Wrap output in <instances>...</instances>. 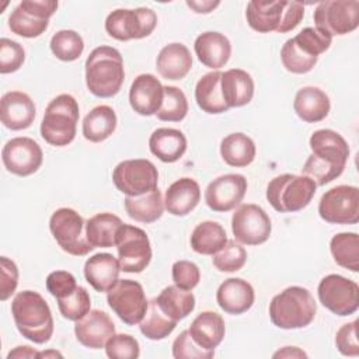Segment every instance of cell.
<instances>
[{
	"mask_svg": "<svg viewBox=\"0 0 359 359\" xmlns=\"http://www.w3.org/2000/svg\"><path fill=\"white\" fill-rule=\"evenodd\" d=\"M118 261L121 271L140 273L151 261V245L146 231L137 226L122 224L116 236Z\"/></svg>",
	"mask_w": 359,
	"mask_h": 359,
	"instance_id": "cell-9",
	"label": "cell"
},
{
	"mask_svg": "<svg viewBox=\"0 0 359 359\" xmlns=\"http://www.w3.org/2000/svg\"><path fill=\"white\" fill-rule=\"evenodd\" d=\"M11 358H17V359H36L39 358V352L35 351L34 348L28 346V345H20V346H15L13 351L8 352L7 355V359H11Z\"/></svg>",
	"mask_w": 359,
	"mask_h": 359,
	"instance_id": "cell-56",
	"label": "cell"
},
{
	"mask_svg": "<svg viewBox=\"0 0 359 359\" xmlns=\"http://www.w3.org/2000/svg\"><path fill=\"white\" fill-rule=\"evenodd\" d=\"M247 180L241 174H224L215 178L205 189V202L213 212H229L243 201Z\"/></svg>",
	"mask_w": 359,
	"mask_h": 359,
	"instance_id": "cell-17",
	"label": "cell"
},
{
	"mask_svg": "<svg viewBox=\"0 0 359 359\" xmlns=\"http://www.w3.org/2000/svg\"><path fill=\"white\" fill-rule=\"evenodd\" d=\"M316 28L334 36L355 31L359 25L358 0H327L314 10Z\"/></svg>",
	"mask_w": 359,
	"mask_h": 359,
	"instance_id": "cell-10",
	"label": "cell"
},
{
	"mask_svg": "<svg viewBox=\"0 0 359 359\" xmlns=\"http://www.w3.org/2000/svg\"><path fill=\"white\" fill-rule=\"evenodd\" d=\"M171 275L174 285L185 290H192L201 280V271L198 265L187 259L175 261L171 268Z\"/></svg>",
	"mask_w": 359,
	"mask_h": 359,
	"instance_id": "cell-50",
	"label": "cell"
},
{
	"mask_svg": "<svg viewBox=\"0 0 359 359\" xmlns=\"http://www.w3.org/2000/svg\"><path fill=\"white\" fill-rule=\"evenodd\" d=\"M0 300L6 302L14 294L18 285V268L14 261L7 257L0 258Z\"/></svg>",
	"mask_w": 359,
	"mask_h": 359,
	"instance_id": "cell-53",
	"label": "cell"
},
{
	"mask_svg": "<svg viewBox=\"0 0 359 359\" xmlns=\"http://www.w3.org/2000/svg\"><path fill=\"white\" fill-rule=\"evenodd\" d=\"M49 20L38 18L25 11L20 4L11 11L8 17V28L13 34L22 38H36L46 31Z\"/></svg>",
	"mask_w": 359,
	"mask_h": 359,
	"instance_id": "cell-42",
	"label": "cell"
},
{
	"mask_svg": "<svg viewBox=\"0 0 359 359\" xmlns=\"http://www.w3.org/2000/svg\"><path fill=\"white\" fill-rule=\"evenodd\" d=\"M303 17H304V6L302 3L286 1L283 18H282L280 27L278 28L276 32L286 34V32L294 29L300 24V21L303 20Z\"/></svg>",
	"mask_w": 359,
	"mask_h": 359,
	"instance_id": "cell-54",
	"label": "cell"
},
{
	"mask_svg": "<svg viewBox=\"0 0 359 359\" xmlns=\"http://www.w3.org/2000/svg\"><path fill=\"white\" fill-rule=\"evenodd\" d=\"M25 60L24 48L8 38L0 39V73L8 74L17 72Z\"/></svg>",
	"mask_w": 359,
	"mask_h": 359,
	"instance_id": "cell-48",
	"label": "cell"
},
{
	"mask_svg": "<svg viewBox=\"0 0 359 359\" xmlns=\"http://www.w3.org/2000/svg\"><path fill=\"white\" fill-rule=\"evenodd\" d=\"M358 321L344 324L335 334V345L341 355L344 356H358L359 355V344H358Z\"/></svg>",
	"mask_w": 359,
	"mask_h": 359,
	"instance_id": "cell-52",
	"label": "cell"
},
{
	"mask_svg": "<svg viewBox=\"0 0 359 359\" xmlns=\"http://www.w3.org/2000/svg\"><path fill=\"white\" fill-rule=\"evenodd\" d=\"M317 303L313 294L302 286H289L269 303V318L282 330L304 328L314 320Z\"/></svg>",
	"mask_w": 359,
	"mask_h": 359,
	"instance_id": "cell-4",
	"label": "cell"
},
{
	"mask_svg": "<svg viewBox=\"0 0 359 359\" xmlns=\"http://www.w3.org/2000/svg\"><path fill=\"white\" fill-rule=\"evenodd\" d=\"M49 229L57 245L70 255L83 257L94 250L86 236V223L74 209L55 210L49 219Z\"/></svg>",
	"mask_w": 359,
	"mask_h": 359,
	"instance_id": "cell-7",
	"label": "cell"
},
{
	"mask_svg": "<svg viewBox=\"0 0 359 359\" xmlns=\"http://www.w3.org/2000/svg\"><path fill=\"white\" fill-rule=\"evenodd\" d=\"M293 109L296 115L307 123L320 122L330 114V97L318 87H303L294 95Z\"/></svg>",
	"mask_w": 359,
	"mask_h": 359,
	"instance_id": "cell-27",
	"label": "cell"
},
{
	"mask_svg": "<svg viewBox=\"0 0 359 359\" xmlns=\"http://www.w3.org/2000/svg\"><path fill=\"white\" fill-rule=\"evenodd\" d=\"M80 111L76 98L70 94H60L55 97L46 107L42 122V139L56 147L70 144L77 132Z\"/></svg>",
	"mask_w": 359,
	"mask_h": 359,
	"instance_id": "cell-5",
	"label": "cell"
},
{
	"mask_svg": "<svg viewBox=\"0 0 359 359\" xmlns=\"http://www.w3.org/2000/svg\"><path fill=\"white\" fill-rule=\"evenodd\" d=\"M76 339L86 348H105L107 341L115 334V324L102 310H90L74 324Z\"/></svg>",
	"mask_w": 359,
	"mask_h": 359,
	"instance_id": "cell-19",
	"label": "cell"
},
{
	"mask_svg": "<svg viewBox=\"0 0 359 359\" xmlns=\"http://www.w3.org/2000/svg\"><path fill=\"white\" fill-rule=\"evenodd\" d=\"M20 6L29 14L42 20H49L57 10V1L53 0H24Z\"/></svg>",
	"mask_w": 359,
	"mask_h": 359,
	"instance_id": "cell-55",
	"label": "cell"
},
{
	"mask_svg": "<svg viewBox=\"0 0 359 359\" xmlns=\"http://www.w3.org/2000/svg\"><path fill=\"white\" fill-rule=\"evenodd\" d=\"M219 4L220 1H187V6L199 14H208L213 11Z\"/></svg>",
	"mask_w": 359,
	"mask_h": 359,
	"instance_id": "cell-57",
	"label": "cell"
},
{
	"mask_svg": "<svg viewBox=\"0 0 359 359\" xmlns=\"http://www.w3.org/2000/svg\"><path fill=\"white\" fill-rule=\"evenodd\" d=\"M231 231L238 243L245 245H259L269 238L272 223L261 206L243 203L233 213Z\"/></svg>",
	"mask_w": 359,
	"mask_h": 359,
	"instance_id": "cell-15",
	"label": "cell"
},
{
	"mask_svg": "<svg viewBox=\"0 0 359 359\" xmlns=\"http://www.w3.org/2000/svg\"><path fill=\"white\" fill-rule=\"evenodd\" d=\"M320 303L331 313L345 317L353 314L359 307V286L342 275L330 273L324 276L317 287Z\"/></svg>",
	"mask_w": 359,
	"mask_h": 359,
	"instance_id": "cell-13",
	"label": "cell"
},
{
	"mask_svg": "<svg viewBox=\"0 0 359 359\" xmlns=\"http://www.w3.org/2000/svg\"><path fill=\"white\" fill-rule=\"evenodd\" d=\"M188 114L184 91L175 86H164V98L156 116L164 122H181Z\"/></svg>",
	"mask_w": 359,
	"mask_h": 359,
	"instance_id": "cell-41",
	"label": "cell"
},
{
	"mask_svg": "<svg viewBox=\"0 0 359 359\" xmlns=\"http://www.w3.org/2000/svg\"><path fill=\"white\" fill-rule=\"evenodd\" d=\"M292 39L300 50H303L306 55L313 57H318L321 53H324L331 46V42H332L331 35L313 27L303 28Z\"/></svg>",
	"mask_w": 359,
	"mask_h": 359,
	"instance_id": "cell-46",
	"label": "cell"
},
{
	"mask_svg": "<svg viewBox=\"0 0 359 359\" xmlns=\"http://www.w3.org/2000/svg\"><path fill=\"white\" fill-rule=\"evenodd\" d=\"M123 206L128 216L139 223H153L164 212V201L158 188L139 196H126Z\"/></svg>",
	"mask_w": 359,
	"mask_h": 359,
	"instance_id": "cell-35",
	"label": "cell"
},
{
	"mask_svg": "<svg viewBox=\"0 0 359 359\" xmlns=\"http://www.w3.org/2000/svg\"><path fill=\"white\" fill-rule=\"evenodd\" d=\"M273 358H307V353L297 346H285L273 353Z\"/></svg>",
	"mask_w": 359,
	"mask_h": 359,
	"instance_id": "cell-58",
	"label": "cell"
},
{
	"mask_svg": "<svg viewBox=\"0 0 359 359\" xmlns=\"http://www.w3.org/2000/svg\"><path fill=\"white\" fill-rule=\"evenodd\" d=\"M49 48L59 60L73 62L81 56L84 41L81 35L73 29H60L50 38Z\"/></svg>",
	"mask_w": 359,
	"mask_h": 359,
	"instance_id": "cell-40",
	"label": "cell"
},
{
	"mask_svg": "<svg viewBox=\"0 0 359 359\" xmlns=\"http://www.w3.org/2000/svg\"><path fill=\"white\" fill-rule=\"evenodd\" d=\"M220 90L229 108L244 107L254 97V80L243 69H229L222 73Z\"/></svg>",
	"mask_w": 359,
	"mask_h": 359,
	"instance_id": "cell-25",
	"label": "cell"
},
{
	"mask_svg": "<svg viewBox=\"0 0 359 359\" xmlns=\"http://www.w3.org/2000/svg\"><path fill=\"white\" fill-rule=\"evenodd\" d=\"M76 278L67 271H53L46 278V289L56 299L69 296L76 290Z\"/></svg>",
	"mask_w": 359,
	"mask_h": 359,
	"instance_id": "cell-51",
	"label": "cell"
},
{
	"mask_svg": "<svg viewBox=\"0 0 359 359\" xmlns=\"http://www.w3.org/2000/svg\"><path fill=\"white\" fill-rule=\"evenodd\" d=\"M194 49L198 60L212 70L223 67L231 55V43L229 38L216 31H206L198 35Z\"/></svg>",
	"mask_w": 359,
	"mask_h": 359,
	"instance_id": "cell-23",
	"label": "cell"
},
{
	"mask_svg": "<svg viewBox=\"0 0 359 359\" xmlns=\"http://www.w3.org/2000/svg\"><path fill=\"white\" fill-rule=\"evenodd\" d=\"M255 154L254 140L241 132L227 135L220 143V156L230 167H247L254 161Z\"/></svg>",
	"mask_w": 359,
	"mask_h": 359,
	"instance_id": "cell-34",
	"label": "cell"
},
{
	"mask_svg": "<svg viewBox=\"0 0 359 359\" xmlns=\"http://www.w3.org/2000/svg\"><path fill=\"white\" fill-rule=\"evenodd\" d=\"M157 306L161 311L174 321H180L195 309V296L191 290L178 287L177 285H170L164 287L156 297Z\"/></svg>",
	"mask_w": 359,
	"mask_h": 359,
	"instance_id": "cell-36",
	"label": "cell"
},
{
	"mask_svg": "<svg viewBox=\"0 0 359 359\" xmlns=\"http://www.w3.org/2000/svg\"><path fill=\"white\" fill-rule=\"evenodd\" d=\"M255 300V292L251 283L241 278H229L220 283L216 292L219 307L233 316L248 311Z\"/></svg>",
	"mask_w": 359,
	"mask_h": 359,
	"instance_id": "cell-21",
	"label": "cell"
},
{
	"mask_svg": "<svg viewBox=\"0 0 359 359\" xmlns=\"http://www.w3.org/2000/svg\"><path fill=\"white\" fill-rule=\"evenodd\" d=\"M149 149L163 163H175L187 151L185 135L174 128H158L149 139Z\"/></svg>",
	"mask_w": 359,
	"mask_h": 359,
	"instance_id": "cell-30",
	"label": "cell"
},
{
	"mask_svg": "<svg viewBox=\"0 0 359 359\" xmlns=\"http://www.w3.org/2000/svg\"><path fill=\"white\" fill-rule=\"evenodd\" d=\"M107 302L126 325L139 324L149 307L143 286L132 279H119L116 285L107 292Z\"/></svg>",
	"mask_w": 359,
	"mask_h": 359,
	"instance_id": "cell-12",
	"label": "cell"
},
{
	"mask_svg": "<svg viewBox=\"0 0 359 359\" xmlns=\"http://www.w3.org/2000/svg\"><path fill=\"white\" fill-rule=\"evenodd\" d=\"M164 98V86L150 74H139L129 88V104L132 109L142 116L156 115Z\"/></svg>",
	"mask_w": 359,
	"mask_h": 359,
	"instance_id": "cell-18",
	"label": "cell"
},
{
	"mask_svg": "<svg viewBox=\"0 0 359 359\" xmlns=\"http://www.w3.org/2000/svg\"><path fill=\"white\" fill-rule=\"evenodd\" d=\"M6 170L18 177H28L39 170L43 160L41 146L31 137H14L1 150Z\"/></svg>",
	"mask_w": 359,
	"mask_h": 359,
	"instance_id": "cell-16",
	"label": "cell"
},
{
	"mask_svg": "<svg viewBox=\"0 0 359 359\" xmlns=\"http://www.w3.org/2000/svg\"><path fill=\"white\" fill-rule=\"evenodd\" d=\"M157 25V15L151 8H116L105 20V31L116 41L142 39L149 36Z\"/></svg>",
	"mask_w": 359,
	"mask_h": 359,
	"instance_id": "cell-8",
	"label": "cell"
},
{
	"mask_svg": "<svg viewBox=\"0 0 359 359\" xmlns=\"http://www.w3.org/2000/svg\"><path fill=\"white\" fill-rule=\"evenodd\" d=\"M105 353L111 359H136L140 355V346L129 334H114L105 344Z\"/></svg>",
	"mask_w": 359,
	"mask_h": 359,
	"instance_id": "cell-47",
	"label": "cell"
},
{
	"mask_svg": "<svg viewBox=\"0 0 359 359\" xmlns=\"http://www.w3.org/2000/svg\"><path fill=\"white\" fill-rule=\"evenodd\" d=\"M192 67V56L189 49L180 42L165 45L157 55L156 69L161 77L167 80L184 79Z\"/></svg>",
	"mask_w": 359,
	"mask_h": 359,
	"instance_id": "cell-26",
	"label": "cell"
},
{
	"mask_svg": "<svg viewBox=\"0 0 359 359\" xmlns=\"http://www.w3.org/2000/svg\"><path fill=\"white\" fill-rule=\"evenodd\" d=\"M123 222L114 213H97L86 222L87 240L94 248L115 247L116 236Z\"/></svg>",
	"mask_w": 359,
	"mask_h": 359,
	"instance_id": "cell-31",
	"label": "cell"
},
{
	"mask_svg": "<svg viewBox=\"0 0 359 359\" xmlns=\"http://www.w3.org/2000/svg\"><path fill=\"white\" fill-rule=\"evenodd\" d=\"M116 122V114L109 105H97L83 119V136L93 143L104 142L115 132Z\"/></svg>",
	"mask_w": 359,
	"mask_h": 359,
	"instance_id": "cell-33",
	"label": "cell"
},
{
	"mask_svg": "<svg viewBox=\"0 0 359 359\" xmlns=\"http://www.w3.org/2000/svg\"><path fill=\"white\" fill-rule=\"evenodd\" d=\"M280 60L283 67L294 74H304L313 70L318 57H313L306 55L303 50L297 48L293 39H287L280 49Z\"/></svg>",
	"mask_w": 359,
	"mask_h": 359,
	"instance_id": "cell-45",
	"label": "cell"
},
{
	"mask_svg": "<svg viewBox=\"0 0 359 359\" xmlns=\"http://www.w3.org/2000/svg\"><path fill=\"white\" fill-rule=\"evenodd\" d=\"M175 325H177V321L165 316L161 311V309L157 306L156 297L149 302L147 311L143 320L139 323L140 332L151 341H161L167 338L174 331Z\"/></svg>",
	"mask_w": 359,
	"mask_h": 359,
	"instance_id": "cell-39",
	"label": "cell"
},
{
	"mask_svg": "<svg viewBox=\"0 0 359 359\" xmlns=\"http://www.w3.org/2000/svg\"><path fill=\"white\" fill-rule=\"evenodd\" d=\"M188 331L201 348L215 351L224 338V320L216 311H202L194 318Z\"/></svg>",
	"mask_w": 359,
	"mask_h": 359,
	"instance_id": "cell-29",
	"label": "cell"
},
{
	"mask_svg": "<svg viewBox=\"0 0 359 359\" xmlns=\"http://www.w3.org/2000/svg\"><path fill=\"white\" fill-rule=\"evenodd\" d=\"M121 265L118 258L108 252H98L84 264V276L91 287L100 293L109 292L119 280Z\"/></svg>",
	"mask_w": 359,
	"mask_h": 359,
	"instance_id": "cell-22",
	"label": "cell"
},
{
	"mask_svg": "<svg viewBox=\"0 0 359 359\" xmlns=\"http://www.w3.org/2000/svg\"><path fill=\"white\" fill-rule=\"evenodd\" d=\"M215 351L201 348L191 337L189 331L185 330L172 342V356L175 359H210Z\"/></svg>",
	"mask_w": 359,
	"mask_h": 359,
	"instance_id": "cell-49",
	"label": "cell"
},
{
	"mask_svg": "<svg viewBox=\"0 0 359 359\" xmlns=\"http://www.w3.org/2000/svg\"><path fill=\"white\" fill-rule=\"evenodd\" d=\"M189 243L195 252L202 255H213L227 243V234L222 224L206 220L199 223L192 230Z\"/></svg>",
	"mask_w": 359,
	"mask_h": 359,
	"instance_id": "cell-37",
	"label": "cell"
},
{
	"mask_svg": "<svg viewBox=\"0 0 359 359\" xmlns=\"http://www.w3.org/2000/svg\"><path fill=\"white\" fill-rule=\"evenodd\" d=\"M318 215L331 224H356L359 222V189L353 185H338L320 199Z\"/></svg>",
	"mask_w": 359,
	"mask_h": 359,
	"instance_id": "cell-14",
	"label": "cell"
},
{
	"mask_svg": "<svg viewBox=\"0 0 359 359\" xmlns=\"http://www.w3.org/2000/svg\"><path fill=\"white\" fill-rule=\"evenodd\" d=\"M317 185L307 175L280 174L269 181L266 199L279 213H293L304 209L313 199Z\"/></svg>",
	"mask_w": 359,
	"mask_h": 359,
	"instance_id": "cell-6",
	"label": "cell"
},
{
	"mask_svg": "<svg viewBox=\"0 0 359 359\" xmlns=\"http://www.w3.org/2000/svg\"><path fill=\"white\" fill-rule=\"evenodd\" d=\"M36 115L32 98L22 91H8L0 101L1 123L10 130H22L32 125Z\"/></svg>",
	"mask_w": 359,
	"mask_h": 359,
	"instance_id": "cell-20",
	"label": "cell"
},
{
	"mask_svg": "<svg viewBox=\"0 0 359 359\" xmlns=\"http://www.w3.org/2000/svg\"><path fill=\"white\" fill-rule=\"evenodd\" d=\"M56 300H57V307L62 317L70 321H77L83 318L91 310L90 294L86 287L79 285L73 293Z\"/></svg>",
	"mask_w": 359,
	"mask_h": 359,
	"instance_id": "cell-44",
	"label": "cell"
},
{
	"mask_svg": "<svg viewBox=\"0 0 359 359\" xmlns=\"http://www.w3.org/2000/svg\"><path fill=\"white\" fill-rule=\"evenodd\" d=\"M286 1L252 0L247 4L245 18L251 29L259 34L278 31L280 27Z\"/></svg>",
	"mask_w": 359,
	"mask_h": 359,
	"instance_id": "cell-28",
	"label": "cell"
},
{
	"mask_svg": "<svg viewBox=\"0 0 359 359\" xmlns=\"http://www.w3.org/2000/svg\"><path fill=\"white\" fill-rule=\"evenodd\" d=\"M213 266L220 272H237L247 261V251L243 245L234 240H227V243L212 255Z\"/></svg>",
	"mask_w": 359,
	"mask_h": 359,
	"instance_id": "cell-43",
	"label": "cell"
},
{
	"mask_svg": "<svg viewBox=\"0 0 359 359\" xmlns=\"http://www.w3.org/2000/svg\"><path fill=\"white\" fill-rule=\"evenodd\" d=\"M334 261L352 272L359 271V236L356 233H338L330 241Z\"/></svg>",
	"mask_w": 359,
	"mask_h": 359,
	"instance_id": "cell-38",
	"label": "cell"
},
{
	"mask_svg": "<svg viewBox=\"0 0 359 359\" xmlns=\"http://www.w3.org/2000/svg\"><path fill=\"white\" fill-rule=\"evenodd\" d=\"M112 181L126 196H139L157 188L158 171L146 158L123 160L114 168Z\"/></svg>",
	"mask_w": 359,
	"mask_h": 359,
	"instance_id": "cell-11",
	"label": "cell"
},
{
	"mask_svg": "<svg viewBox=\"0 0 359 359\" xmlns=\"http://www.w3.org/2000/svg\"><path fill=\"white\" fill-rule=\"evenodd\" d=\"M201 201V187L189 177L172 182L164 195V209L172 216H187Z\"/></svg>",
	"mask_w": 359,
	"mask_h": 359,
	"instance_id": "cell-24",
	"label": "cell"
},
{
	"mask_svg": "<svg viewBox=\"0 0 359 359\" xmlns=\"http://www.w3.org/2000/svg\"><path fill=\"white\" fill-rule=\"evenodd\" d=\"M39 358H62V353L56 351H46V352H39Z\"/></svg>",
	"mask_w": 359,
	"mask_h": 359,
	"instance_id": "cell-59",
	"label": "cell"
},
{
	"mask_svg": "<svg viewBox=\"0 0 359 359\" xmlns=\"http://www.w3.org/2000/svg\"><path fill=\"white\" fill-rule=\"evenodd\" d=\"M18 332L34 344H45L53 334V317L46 300L34 290L18 292L11 302Z\"/></svg>",
	"mask_w": 359,
	"mask_h": 359,
	"instance_id": "cell-2",
	"label": "cell"
},
{
	"mask_svg": "<svg viewBox=\"0 0 359 359\" xmlns=\"http://www.w3.org/2000/svg\"><path fill=\"white\" fill-rule=\"evenodd\" d=\"M220 79L222 72L213 70L203 74L195 86V101L198 107L206 114L217 115L230 109L222 97Z\"/></svg>",
	"mask_w": 359,
	"mask_h": 359,
	"instance_id": "cell-32",
	"label": "cell"
},
{
	"mask_svg": "<svg viewBox=\"0 0 359 359\" xmlns=\"http://www.w3.org/2000/svg\"><path fill=\"white\" fill-rule=\"evenodd\" d=\"M309 143L311 154L303 164V175L310 177L317 187L338 178L349 157L346 140L332 129H318L310 136Z\"/></svg>",
	"mask_w": 359,
	"mask_h": 359,
	"instance_id": "cell-1",
	"label": "cell"
},
{
	"mask_svg": "<svg viewBox=\"0 0 359 359\" xmlns=\"http://www.w3.org/2000/svg\"><path fill=\"white\" fill-rule=\"evenodd\" d=\"M125 80L123 59L116 48L101 45L93 49L86 60V86L100 98L116 95Z\"/></svg>",
	"mask_w": 359,
	"mask_h": 359,
	"instance_id": "cell-3",
	"label": "cell"
}]
</instances>
